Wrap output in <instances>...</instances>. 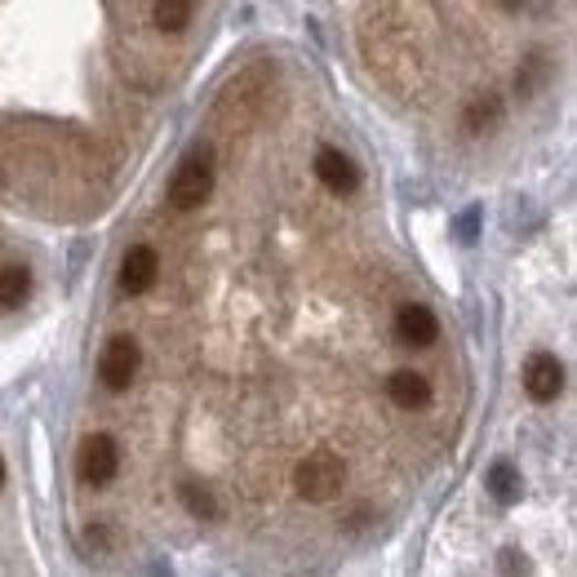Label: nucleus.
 <instances>
[{"label":"nucleus","instance_id":"12","mask_svg":"<svg viewBox=\"0 0 577 577\" xmlns=\"http://www.w3.org/2000/svg\"><path fill=\"white\" fill-rule=\"evenodd\" d=\"M489 493H493L502 507H511V502L520 498V471L511 467V462H493V467H489Z\"/></svg>","mask_w":577,"mask_h":577},{"label":"nucleus","instance_id":"15","mask_svg":"<svg viewBox=\"0 0 577 577\" xmlns=\"http://www.w3.org/2000/svg\"><path fill=\"white\" fill-rule=\"evenodd\" d=\"M476 231H480V209H467V213L457 218V241H462V245H471V241H476Z\"/></svg>","mask_w":577,"mask_h":577},{"label":"nucleus","instance_id":"3","mask_svg":"<svg viewBox=\"0 0 577 577\" xmlns=\"http://www.w3.org/2000/svg\"><path fill=\"white\" fill-rule=\"evenodd\" d=\"M138 360H143V352H138V342L134 337H111L107 346H102V356H98V378H102V387L107 391H125L130 382H134V374H138Z\"/></svg>","mask_w":577,"mask_h":577},{"label":"nucleus","instance_id":"1","mask_svg":"<svg viewBox=\"0 0 577 577\" xmlns=\"http://www.w3.org/2000/svg\"><path fill=\"white\" fill-rule=\"evenodd\" d=\"M342 480H346V467H342V457H337L333 448L307 453V457L298 462V471H293V485H298V493H302L307 502H329V498H337Z\"/></svg>","mask_w":577,"mask_h":577},{"label":"nucleus","instance_id":"17","mask_svg":"<svg viewBox=\"0 0 577 577\" xmlns=\"http://www.w3.org/2000/svg\"><path fill=\"white\" fill-rule=\"evenodd\" d=\"M0 485H5V457H0Z\"/></svg>","mask_w":577,"mask_h":577},{"label":"nucleus","instance_id":"4","mask_svg":"<svg viewBox=\"0 0 577 577\" xmlns=\"http://www.w3.org/2000/svg\"><path fill=\"white\" fill-rule=\"evenodd\" d=\"M115 471H121V448H115L111 435H89L76 453V476L85 485H107Z\"/></svg>","mask_w":577,"mask_h":577},{"label":"nucleus","instance_id":"10","mask_svg":"<svg viewBox=\"0 0 577 577\" xmlns=\"http://www.w3.org/2000/svg\"><path fill=\"white\" fill-rule=\"evenodd\" d=\"M32 293V271L27 267H0V311L23 307Z\"/></svg>","mask_w":577,"mask_h":577},{"label":"nucleus","instance_id":"7","mask_svg":"<svg viewBox=\"0 0 577 577\" xmlns=\"http://www.w3.org/2000/svg\"><path fill=\"white\" fill-rule=\"evenodd\" d=\"M156 276H160V254L152 245H134L125 254V263H121V289L130 298H138V293H147L156 285Z\"/></svg>","mask_w":577,"mask_h":577},{"label":"nucleus","instance_id":"5","mask_svg":"<svg viewBox=\"0 0 577 577\" xmlns=\"http://www.w3.org/2000/svg\"><path fill=\"white\" fill-rule=\"evenodd\" d=\"M315 178L333 191V196H352V191H360V165L346 156V152H337V147H324L320 156H315Z\"/></svg>","mask_w":577,"mask_h":577},{"label":"nucleus","instance_id":"2","mask_svg":"<svg viewBox=\"0 0 577 577\" xmlns=\"http://www.w3.org/2000/svg\"><path fill=\"white\" fill-rule=\"evenodd\" d=\"M209 191H213V165H209V156H191L178 165V174L169 182V204L178 213H191L209 200Z\"/></svg>","mask_w":577,"mask_h":577},{"label":"nucleus","instance_id":"8","mask_svg":"<svg viewBox=\"0 0 577 577\" xmlns=\"http://www.w3.org/2000/svg\"><path fill=\"white\" fill-rule=\"evenodd\" d=\"M564 387V365L551 356V352H537L529 365H524V391L537 400V404H551Z\"/></svg>","mask_w":577,"mask_h":577},{"label":"nucleus","instance_id":"16","mask_svg":"<svg viewBox=\"0 0 577 577\" xmlns=\"http://www.w3.org/2000/svg\"><path fill=\"white\" fill-rule=\"evenodd\" d=\"M498 5H502V10H511V14H515V10H520V5H524V0H498Z\"/></svg>","mask_w":577,"mask_h":577},{"label":"nucleus","instance_id":"11","mask_svg":"<svg viewBox=\"0 0 577 577\" xmlns=\"http://www.w3.org/2000/svg\"><path fill=\"white\" fill-rule=\"evenodd\" d=\"M152 19H156L160 32H182L196 19V0H156Z\"/></svg>","mask_w":577,"mask_h":577},{"label":"nucleus","instance_id":"6","mask_svg":"<svg viewBox=\"0 0 577 577\" xmlns=\"http://www.w3.org/2000/svg\"><path fill=\"white\" fill-rule=\"evenodd\" d=\"M435 337H440V320H435L431 307L404 302L396 311V342H404V346H431Z\"/></svg>","mask_w":577,"mask_h":577},{"label":"nucleus","instance_id":"9","mask_svg":"<svg viewBox=\"0 0 577 577\" xmlns=\"http://www.w3.org/2000/svg\"><path fill=\"white\" fill-rule=\"evenodd\" d=\"M387 396H391L396 409H426L431 404V382L418 369H396L387 378Z\"/></svg>","mask_w":577,"mask_h":577},{"label":"nucleus","instance_id":"13","mask_svg":"<svg viewBox=\"0 0 577 577\" xmlns=\"http://www.w3.org/2000/svg\"><path fill=\"white\" fill-rule=\"evenodd\" d=\"M178 493H182V507L196 515V520H213L218 515V502H213V493L204 489V485H178Z\"/></svg>","mask_w":577,"mask_h":577},{"label":"nucleus","instance_id":"14","mask_svg":"<svg viewBox=\"0 0 577 577\" xmlns=\"http://www.w3.org/2000/svg\"><path fill=\"white\" fill-rule=\"evenodd\" d=\"M498 121V98H476L471 107H467V130L471 134H480L485 125H493Z\"/></svg>","mask_w":577,"mask_h":577}]
</instances>
